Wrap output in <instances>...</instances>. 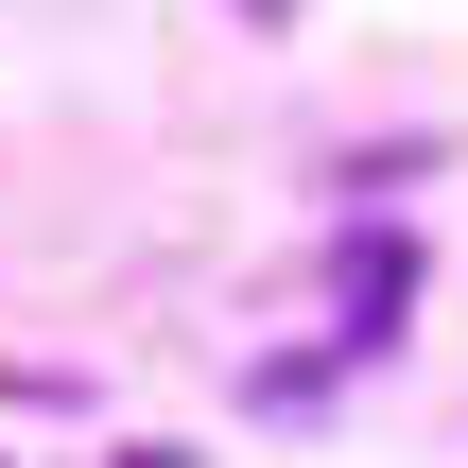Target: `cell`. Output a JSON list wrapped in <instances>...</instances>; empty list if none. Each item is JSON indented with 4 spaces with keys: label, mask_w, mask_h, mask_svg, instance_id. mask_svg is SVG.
I'll return each mask as SVG.
<instances>
[]
</instances>
